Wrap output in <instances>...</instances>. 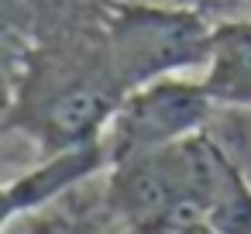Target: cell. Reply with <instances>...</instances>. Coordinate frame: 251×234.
Masks as SVG:
<instances>
[{"label": "cell", "mask_w": 251, "mask_h": 234, "mask_svg": "<svg viewBox=\"0 0 251 234\" xmlns=\"http://www.w3.org/2000/svg\"><path fill=\"white\" fill-rule=\"evenodd\" d=\"M213 25L196 7L117 4L107 11V69L127 90L206 66Z\"/></svg>", "instance_id": "6da1fadb"}, {"label": "cell", "mask_w": 251, "mask_h": 234, "mask_svg": "<svg viewBox=\"0 0 251 234\" xmlns=\"http://www.w3.org/2000/svg\"><path fill=\"white\" fill-rule=\"evenodd\" d=\"M213 97L206 93L203 79H182L179 73L158 76L151 83H141L127 90L103 131L110 148V165L162 152L196 131L210 121Z\"/></svg>", "instance_id": "7a4b0ae2"}, {"label": "cell", "mask_w": 251, "mask_h": 234, "mask_svg": "<svg viewBox=\"0 0 251 234\" xmlns=\"http://www.w3.org/2000/svg\"><path fill=\"white\" fill-rule=\"evenodd\" d=\"M100 169H110V148L107 138H90L79 145H66L55 148L42 165L14 176L4 186V210H0V227H11L21 213H38L45 210L52 200L66 196L69 189H76L79 182L93 179Z\"/></svg>", "instance_id": "3957f363"}, {"label": "cell", "mask_w": 251, "mask_h": 234, "mask_svg": "<svg viewBox=\"0 0 251 234\" xmlns=\"http://www.w3.org/2000/svg\"><path fill=\"white\" fill-rule=\"evenodd\" d=\"M203 69V86L217 107L251 110V18L213 25V45Z\"/></svg>", "instance_id": "277c9868"}, {"label": "cell", "mask_w": 251, "mask_h": 234, "mask_svg": "<svg viewBox=\"0 0 251 234\" xmlns=\"http://www.w3.org/2000/svg\"><path fill=\"white\" fill-rule=\"evenodd\" d=\"M203 4H248V0H203Z\"/></svg>", "instance_id": "5b68a950"}]
</instances>
